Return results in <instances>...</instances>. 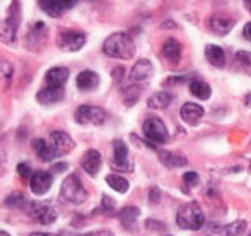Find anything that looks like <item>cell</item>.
<instances>
[{"label":"cell","instance_id":"cell-1","mask_svg":"<svg viewBox=\"0 0 251 236\" xmlns=\"http://www.w3.org/2000/svg\"><path fill=\"white\" fill-rule=\"evenodd\" d=\"M102 52L108 57L118 60H128L135 53V43L126 33H115L108 36L102 45Z\"/></svg>","mask_w":251,"mask_h":236},{"label":"cell","instance_id":"cell-2","mask_svg":"<svg viewBox=\"0 0 251 236\" xmlns=\"http://www.w3.org/2000/svg\"><path fill=\"white\" fill-rule=\"evenodd\" d=\"M176 223H178V226L183 228V230L199 231L205 224V214L197 202H188L178 210Z\"/></svg>","mask_w":251,"mask_h":236},{"label":"cell","instance_id":"cell-3","mask_svg":"<svg viewBox=\"0 0 251 236\" xmlns=\"http://www.w3.org/2000/svg\"><path fill=\"white\" fill-rule=\"evenodd\" d=\"M60 199L69 204H82L87 200V190L84 188L82 182L75 175H70L69 178L63 180L62 188H60Z\"/></svg>","mask_w":251,"mask_h":236},{"label":"cell","instance_id":"cell-4","mask_svg":"<svg viewBox=\"0 0 251 236\" xmlns=\"http://www.w3.org/2000/svg\"><path fill=\"white\" fill-rule=\"evenodd\" d=\"M144 135L154 146H161V144H166L169 139L168 129H166L164 122L157 117H149L144 122Z\"/></svg>","mask_w":251,"mask_h":236},{"label":"cell","instance_id":"cell-5","mask_svg":"<svg viewBox=\"0 0 251 236\" xmlns=\"http://www.w3.org/2000/svg\"><path fill=\"white\" fill-rule=\"evenodd\" d=\"M26 212L41 224H51L58 217V210L48 202H27L24 206Z\"/></svg>","mask_w":251,"mask_h":236},{"label":"cell","instance_id":"cell-6","mask_svg":"<svg viewBox=\"0 0 251 236\" xmlns=\"http://www.w3.org/2000/svg\"><path fill=\"white\" fill-rule=\"evenodd\" d=\"M106 120V111L100 106L82 105L75 111V122L80 125H101Z\"/></svg>","mask_w":251,"mask_h":236},{"label":"cell","instance_id":"cell-7","mask_svg":"<svg viewBox=\"0 0 251 236\" xmlns=\"http://www.w3.org/2000/svg\"><path fill=\"white\" fill-rule=\"evenodd\" d=\"M113 168L115 170L132 171V161H130L128 147L123 140H113Z\"/></svg>","mask_w":251,"mask_h":236},{"label":"cell","instance_id":"cell-8","mask_svg":"<svg viewBox=\"0 0 251 236\" xmlns=\"http://www.w3.org/2000/svg\"><path fill=\"white\" fill-rule=\"evenodd\" d=\"M86 41V34L80 31H62L58 36V47L67 52H79Z\"/></svg>","mask_w":251,"mask_h":236},{"label":"cell","instance_id":"cell-9","mask_svg":"<svg viewBox=\"0 0 251 236\" xmlns=\"http://www.w3.org/2000/svg\"><path fill=\"white\" fill-rule=\"evenodd\" d=\"M16 5L17 3H12V9H10L9 16L5 17V21L2 23V41L3 43H16V33H17V27H19V19H21V14L16 12Z\"/></svg>","mask_w":251,"mask_h":236},{"label":"cell","instance_id":"cell-10","mask_svg":"<svg viewBox=\"0 0 251 236\" xmlns=\"http://www.w3.org/2000/svg\"><path fill=\"white\" fill-rule=\"evenodd\" d=\"M50 144L53 146V149L56 151V154H58V156L69 154L70 151H72L74 147H75V144H74L72 137H70L69 133L62 132V130H55V132H51Z\"/></svg>","mask_w":251,"mask_h":236},{"label":"cell","instance_id":"cell-11","mask_svg":"<svg viewBox=\"0 0 251 236\" xmlns=\"http://www.w3.org/2000/svg\"><path fill=\"white\" fill-rule=\"evenodd\" d=\"M234 24H236L234 17L227 16V14H224V12L214 14V16L210 17V29L214 31V33L221 34V36L227 34L229 31L234 27Z\"/></svg>","mask_w":251,"mask_h":236},{"label":"cell","instance_id":"cell-12","mask_svg":"<svg viewBox=\"0 0 251 236\" xmlns=\"http://www.w3.org/2000/svg\"><path fill=\"white\" fill-rule=\"evenodd\" d=\"M29 185L34 195H45L51 186V175L48 171H36L31 177Z\"/></svg>","mask_w":251,"mask_h":236},{"label":"cell","instance_id":"cell-13","mask_svg":"<svg viewBox=\"0 0 251 236\" xmlns=\"http://www.w3.org/2000/svg\"><path fill=\"white\" fill-rule=\"evenodd\" d=\"M101 163H102V157L100 154V151L96 149H89L86 151V154L82 156V168L84 171H86L87 175H91V177H96L98 171H100L101 168Z\"/></svg>","mask_w":251,"mask_h":236},{"label":"cell","instance_id":"cell-14","mask_svg":"<svg viewBox=\"0 0 251 236\" xmlns=\"http://www.w3.org/2000/svg\"><path fill=\"white\" fill-rule=\"evenodd\" d=\"M75 2H55V0H41L40 7L43 12H47L50 17H60L65 10L72 9Z\"/></svg>","mask_w":251,"mask_h":236},{"label":"cell","instance_id":"cell-15","mask_svg":"<svg viewBox=\"0 0 251 236\" xmlns=\"http://www.w3.org/2000/svg\"><path fill=\"white\" fill-rule=\"evenodd\" d=\"M179 115L188 125H197L203 117V108L197 103H185L179 110Z\"/></svg>","mask_w":251,"mask_h":236},{"label":"cell","instance_id":"cell-16","mask_svg":"<svg viewBox=\"0 0 251 236\" xmlns=\"http://www.w3.org/2000/svg\"><path fill=\"white\" fill-rule=\"evenodd\" d=\"M67 79H69V69L67 67H53V69L48 70L47 77H45L48 87H62L67 82Z\"/></svg>","mask_w":251,"mask_h":236},{"label":"cell","instance_id":"cell-17","mask_svg":"<svg viewBox=\"0 0 251 236\" xmlns=\"http://www.w3.org/2000/svg\"><path fill=\"white\" fill-rule=\"evenodd\" d=\"M151 76H152V63L146 58L137 60L132 72H130V79H132L133 82H142V80L149 79Z\"/></svg>","mask_w":251,"mask_h":236},{"label":"cell","instance_id":"cell-18","mask_svg":"<svg viewBox=\"0 0 251 236\" xmlns=\"http://www.w3.org/2000/svg\"><path fill=\"white\" fill-rule=\"evenodd\" d=\"M63 96H65L63 87H48L47 86L36 94V100L43 105H51V103H58V101H62Z\"/></svg>","mask_w":251,"mask_h":236},{"label":"cell","instance_id":"cell-19","mask_svg":"<svg viewBox=\"0 0 251 236\" xmlns=\"http://www.w3.org/2000/svg\"><path fill=\"white\" fill-rule=\"evenodd\" d=\"M45 40H47V26H45L43 23H36L33 26V29L29 31V34L26 36V43L29 45L33 50H36Z\"/></svg>","mask_w":251,"mask_h":236},{"label":"cell","instance_id":"cell-20","mask_svg":"<svg viewBox=\"0 0 251 236\" xmlns=\"http://www.w3.org/2000/svg\"><path fill=\"white\" fill-rule=\"evenodd\" d=\"M139 214H140V210L137 209V207H125V209L120 210V214H118L120 223L125 226L126 231H135Z\"/></svg>","mask_w":251,"mask_h":236},{"label":"cell","instance_id":"cell-21","mask_svg":"<svg viewBox=\"0 0 251 236\" xmlns=\"http://www.w3.org/2000/svg\"><path fill=\"white\" fill-rule=\"evenodd\" d=\"M33 149H34V153L38 154V157L40 159H43V161H51V159H55L58 154H56V151L53 149V146L51 144H48L47 140H43V139H34L33 140Z\"/></svg>","mask_w":251,"mask_h":236},{"label":"cell","instance_id":"cell-22","mask_svg":"<svg viewBox=\"0 0 251 236\" xmlns=\"http://www.w3.org/2000/svg\"><path fill=\"white\" fill-rule=\"evenodd\" d=\"M98 84H100V76L93 70H82L77 76V87L80 91H91L98 87Z\"/></svg>","mask_w":251,"mask_h":236},{"label":"cell","instance_id":"cell-23","mask_svg":"<svg viewBox=\"0 0 251 236\" xmlns=\"http://www.w3.org/2000/svg\"><path fill=\"white\" fill-rule=\"evenodd\" d=\"M181 43L179 41H176L175 38H169V40H166L164 47H162V55H164L166 60H169V62L176 63L181 60Z\"/></svg>","mask_w":251,"mask_h":236},{"label":"cell","instance_id":"cell-24","mask_svg":"<svg viewBox=\"0 0 251 236\" xmlns=\"http://www.w3.org/2000/svg\"><path fill=\"white\" fill-rule=\"evenodd\" d=\"M205 57L214 67H224L226 65V53L217 45H207L205 47Z\"/></svg>","mask_w":251,"mask_h":236},{"label":"cell","instance_id":"cell-25","mask_svg":"<svg viewBox=\"0 0 251 236\" xmlns=\"http://www.w3.org/2000/svg\"><path fill=\"white\" fill-rule=\"evenodd\" d=\"M246 226H248L246 221H234V223H229L226 226L214 228V231L222 236H241L246 231Z\"/></svg>","mask_w":251,"mask_h":236},{"label":"cell","instance_id":"cell-26","mask_svg":"<svg viewBox=\"0 0 251 236\" xmlns=\"http://www.w3.org/2000/svg\"><path fill=\"white\" fill-rule=\"evenodd\" d=\"M159 156H161L162 163L169 168H183L188 164V161H186V157L183 156V154H176V153H171V151H162Z\"/></svg>","mask_w":251,"mask_h":236},{"label":"cell","instance_id":"cell-27","mask_svg":"<svg viewBox=\"0 0 251 236\" xmlns=\"http://www.w3.org/2000/svg\"><path fill=\"white\" fill-rule=\"evenodd\" d=\"M171 101H173V94L168 93V91H161V93L152 94L149 101H147V105H149V108H152V110H162V108L169 106Z\"/></svg>","mask_w":251,"mask_h":236},{"label":"cell","instance_id":"cell-28","mask_svg":"<svg viewBox=\"0 0 251 236\" xmlns=\"http://www.w3.org/2000/svg\"><path fill=\"white\" fill-rule=\"evenodd\" d=\"M190 93L195 98H199V100H208L212 94V89L203 80H193V82H190Z\"/></svg>","mask_w":251,"mask_h":236},{"label":"cell","instance_id":"cell-29","mask_svg":"<svg viewBox=\"0 0 251 236\" xmlns=\"http://www.w3.org/2000/svg\"><path fill=\"white\" fill-rule=\"evenodd\" d=\"M106 183L118 193L128 192V180L123 178L122 175H108V177H106Z\"/></svg>","mask_w":251,"mask_h":236},{"label":"cell","instance_id":"cell-30","mask_svg":"<svg viewBox=\"0 0 251 236\" xmlns=\"http://www.w3.org/2000/svg\"><path fill=\"white\" fill-rule=\"evenodd\" d=\"M26 204H27L26 199H24V195L21 192L10 193V195H7V199H5L7 207H24Z\"/></svg>","mask_w":251,"mask_h":236},{"label":"cell","instance_id":"cell-31","mask_svg":"<svg viewBox=\"0 0 251 236\" xmlns=\"http://www.w3.org/2000/svg\"><path fill=\"white\" fill-rule=\"evenodd\" d=\"M140 93H142V87H140V86H137V87L135 86H130V87H126V89L123 91V96H125L126 103L133 105L137 100H139Z\"/></svg>","mask_w":251,"mask_h":236},{"label":"cell","instance_id":"cell-32","mask_svg":"<svg viewBox=\"0 0 251 236\" xmlns=\"http://www.w3.org/2000/svg\"><path fill=\"white\" fill-rule=\"evenodd\" d=\"M236 60H238L239 65L251 76V52H238Z\"/></svg>","mask_w":251,"mask_h":236},{"label":"cell","instance_id":"cell-33","mask_svg":"<svg viewBox=\"0 0 251 236\" xmlns=\"http://www.w3.org/2000/svg\"><path fill=\"white\" fill-rule=\"evenodd\" d=\"M17 175H19L21 178H24V180H26L27 177H33V175H31V166L27 163L17 164Z\"/></svg>","mask_w":251,"mask_h":236},{"label":"cell","instance_id":"cell-34","mask_svg":"<svg viewBox=\"0 0 251 236\" xmlns=\"http://www.w3.org/2000/svg\"><path fill=\"white\" fill-rule=\"evenodd\" d=\"M183 182L192 186L199 185V175H197L195 171H188V173H185V177H183Z\"/></svg>","mask_w":251,"mask_h":236},{"label":"cell","instance_id":"cell-35","mask_svg":"<svg viewBox=\"0 0 251 236\" xmlns=\"http://www.w3.org/2000/svg\"><path fill=\"white\" fill-rule=\"evenodd\" d=\"M82 236H115V235L109 230H100V231H91V233H86Z\"/></svg>","mask_w":251,"mask_h":236},{"label":"cell","instance_id":"cell-36","mask_svg":"<svg viewBox=\"0 0 251 236\" xmlns=\"http://www.w3.org/2000/svg\"><path fill=\"white\" fill-rule=\"evenodd\" d=\"M123 76H125V69H123V67H116V69L113 70V79H115L116 82H120Z\"/></svg>","mask_w":251,"mask_h":236},{"label":"cell","instance_id":"cell-37","mask_svg":"<svg viewBox=\"0 0 251 236\" xmlns=\"http://www.w3.org/2000/svg\"><path fill=\"white\" fill-rule=\"evenodd\" d=\"M2 72H3V76H5V77L12 76V69H10L9 62H2Z\"/></svg>","mask_w":251,"mask_h":236},{"label":"cell","instance_id":"cell-38","mask_svg":"<svg viewBox=\"0 0 251 236\" xmlns=\"http://www.w3.org/2000/svg\"><path fill=\"white\" fill-rule=\"evenodd\" d=\"M243 36H245L248 41H251V23H248L245 26V29H243Z\"/></svg>","mask_w":251,"mask_h":236},{"label":"cell","instance_id":"cell-39","mask_svg":"<svg viewBox=\"0 0 251 236\" xmlns=\"http://www.w3.org/2000/svg\"><path fill=\"white\" fill-rule=\"evenodd\" d=\"M102 204H104V207H106V209H108V207H109V209H113V207H115V204H113V200H109L106 195L102 197Z\"/></svg>","mask_w":251,"mask_h":236},{"label":"cell","instance_id":"cell-40","mask_svg":"<svg viewBox=\"0 0 251 236\" xmlns=\"http://www.w3.org/2000/svg\"><path fill=\"white\" fill-rule=\"evenodd\" d=\"M62 170H67V164L65 163H60V164H55V166H53V171H62Z\"/></svg>","mask_w":251,"mask_h":236},{"label":"cell","instance_id":"cell-41","mask_svg":"<svg viewBox=\"0 0 251 236\" xmlns=\"http://www.w3.org/2000/svg\"><path fill=\"white\" fill-rule=\"evenodd\" d=\"M29 236H55V235H50V233H31Z\"/></svg>","mask_w":251,"mask_h":236},{"label":"cell","instance_id":"cell-42","mask_svg":"<svg viewBox=\"0 0 251 236\" xmlns=\"http://www.w3.org/2000/svg\"><path fill=\"white\" fill-rule=\"evenodd\" d=\"M245 5H246V7H248V9L251 10V2H250V0H248V2H245Z\"/></svg>","mask_w":251,"mask_h":236},{"label":"cell","instance_id":"cell-43","mask_svg":"<svg viewBox=\"0 0 251 236\" xmlns=\"http://www.w3.org/2000/svg\"><path fill=\"white\" fill-rule=\"evenodd\" d=\"M0 236H10V235L7 233V231H2V233H0Z\"/></svg>","mask_w":251,"mask_h":236},{"label":"cell","instance_id":"cell-44","mask_svg":"<svg viewBox=\"0 0 251 236\" xmlns=\"http://www.w3.org/2000/svg\"><path fill=\"white\" fill-rule=\"evenodd\" d=\"M248 236H251V233H250V235H248Z\"/></svg>","mask_w":251,"mask_h":236},{"label":"cell","instance_id":"cell-45","mask_svg":"<svg viewBox=\"0 0 251 236\" xmlns=\"http://www.w3.org/2000/svg\"><path fill=\"white\" fill-rule=\"evenodd\" d=\"M168 236H171V235H168Z\"/></svg>","mask_w":251,"mask_h":236}]
</instances>
